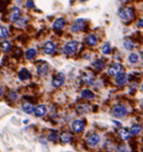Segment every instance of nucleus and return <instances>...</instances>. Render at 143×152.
Wrapping results in <instances>:
<instances>
[{
  "instance_id": "1",
  "label": "nucleus",
  "mask_w": 143,
  "mask_h": 152,
  "mask_svg": "<svg viewBox=\"0 0 143 152\" xmlns=\"http://www.w3.org/2000/svg\"><path fill=\"white\" fill-rule=\"evenodd\" d=\"M77 46L78 42L75 41V40H72V41H70L66 43L63 48L64 53L67 55H70L74 53L75 51L77 50Z\"/></svg>"
},
{
  "instance_id": "2",
  "label": "nucleus",
  "mask_w": 143,
  "mask_h": 152,
  "mask_svg": "<svg viewBox=\"0 0 143 152\" xmlns=\"http://www.w3.org/2000/svg\"><path fill=\"white\" fill-rule=\"evenodd\" d=\"M86 27V23L82 19H77L75 21L71 26V31L74 33H78V32L82 31L84 30Z\"/></svg>"
},
{
  "instance_id": "3",
  "label": "nucleus",
  "mask_w": 143,
  "mask_h": 152,
  "mask_svg": "<svg viewBox=\"0 0 143 152\" xmlns=\"http://www.w3.org/2000/svg\"><path fill=\"white\" fill-rule=\"evenodd\" d=\"M119 16L122 19H131L133 16V12L130 7H122L119 10Z\"/></svg>"
},
{
  "instance_id": "4",
  "label": "nucleus",
  "mask_w": 143,
  "mask_h": 152,
  "mask_svg": "<svg viewBox=\"0 0 143 152\" xmlns=\"http://www.w3.org/2000/svg\"><path fill=\"white\" fill-rule=\"evenodd\" d=\"M65 80V76L63 73L59 72L55 75L52 78V84L55 87H61L64 84Z\"/></svg>"
},
{
  "instance_id": "5",
  "label": "nucleus",
  "mask_w": 143,
  "mask_h": 152,
  "mask_svg": "<svg viewBox=\"0 0 143 152\" xmlns=\"http://www.w3.org/2000/svg\"><path fill=\"white\" fill-rule=\"evenodd\" d=\"M127 112L126 108L122 105H119V106L115 107L113 110V115L116 118H122V117L126 115Z\"/></svg>"
},
{
  "instance_id": "6",
  "label": "nucleus",
  "mask_w": 143,
  "mask_h": 152,
  "mask_svg": "<svg viewBox=\"0 0 143 152\" xmlns=\"http://www.w3.org/2000/svg\"><path fill=\"white\" fill-rule=\"evenodd\" d=\"M122 69V67L121 66V64L119 63H115L112 64V65L110 67L108 68V73L110 75L115 76L121 73Z\"/></svg>"
},
{
  "instance_id": "7",
  "label": "nucleus",
  "mask_w": 143,
  "mask_h": 152,
  "mask_svg": "<svg viewBox=\"0 0 143 152\" xmlns=\"http://www.w3.org/2000/svg\"><path fill=\"white\" fill-rule=\"evenodd\" d=\"M20 14H21V10L19 8L17 7H14L11 9L10 14V19L12 22L16 23L20 17Z\"/></svg>"
},
{
  "instance_id": "8",
  "label": "nucleus",
  "mask_w": 143,
  "mask_h": 152,
  "mask_svg": "<svg viewBox=\"0 0 143 152\" xmlns=\"http://www.w3.org/2000/svg\"><path fill=\"white\" fill-rule=\"evenodd\" d=\"M72 127L74 131L76 133H79L84 129V123L81 120H75L73 121L72 124Z\"/></svg>"
},
{
  "instance_id": "9",
  "label": "nucleus",
  "mask_w": 143,
  "mask_h": 152,
  "mask_svg": "<svg viewBox=\"0 0 143 152\" xmlns=\"http://www.w3.org/2000/svg\"><path fill=\"white\" fill-rule=\"evenodd\" d=\"M128 80V77L126 74L123 73H120L118 75H117V77L115 78V81L117 84L119 86H122L126 83Z\"/></svg>"
},
{
  "instance_id": "10",
  "label": "nucleus",
  "mask_w": 143,
  "mask_h": 152,
  "mask_svg": "<svg viewBox=\"0 0 143 152\" xmlns=\"http://www.w3.org/2000/svg\"><path fill=\"white\" fill-rule=\"evenodd\" d=\"M55 49L54 44L51 41H47L43 46V51L45 54L50 55L53 53Z\"/></svg>"
},
{
  "instance_id": "11",
  "label": "nucleus",
  "mask_w": 143,
  "mask_h": 152,
  "mask_svg": "<svg viewBox=\"0 0 143 152\" xmlns=\"http://www.w3.org/2000/svg\"><path fill=\"white\" fill-rule=\"evenodd\" d=\"M99 141H100V137H99L97 134H93L88 137V140H87V142L91 147H94L99 142Z\"/></svg>"
},
{
  "instance_id": "12",
  "label": "nucleus",
  "mask_w": 143,
  "mask_h": 152,
  "mask_svg": "<svg viewBox=\"0 0 143 152\" xmlns=\"http://www.w3.org/2000/svg\"><path fill=\"white\" fill-rule=\"evenodd\" d=\"M48 69V66L47 64L46 63L41 64H40L39 66H37V73L39 75L44 77V76H45L46 74H47Z\"/></svg>"
},
{
  "instance_id": "13",
  "label": "nucleus",
  "mask_w": 143,
  "mask_h": 152,
  "mask_svg": "<svg viewBox=\"0 0 143 152\" xmlns=\"http://www.w3.org/2000/svg\"><path fill=\"white\" fill-rule=\"evenodd\" d=\"M61 140L63 142H68L73 138V135L71 132L68 131H65L61 133L60 136Z\"/></svg>"
},
{
  "instance_id": "14",
  "label": "nucleus",
  "mask_w": 143,
  "mask_h": 152,
  "mask_svg": "<svg viewBox=\"0 0 143 152\" xmlns=\"http://www.w3.org/2000/svg\"><path fill=\"white\" fill-rule=\"evenodd\" d=\"M31 78L30 73L26 69H23L19 73V78L22 81L28 80Z\"/></svg>"
},
{
  "instance_id": "15",
  "label": "nucleus",
  "mask_w": 143,
  "mask_h": 152,
  "mask_svg": "<svg viewBox=\"0 0 143 152\" xmlns=\"http://www.w3.org/2000/svg\"><path fill=\"white\" fill-rule=\"evenodd\" d=\"M34 111L35 115L36 116H43L45 115L46 112V108L45 105H39L35 108Z\"/></svg>"
},
{
  "instance_id": "16",
  "label": "nucleus",
  "mask_w": 143,
  "mask_h": 152,
  "mask_svg": "<svg viewBox=\"0 0 143 152\" xmlns=\"http://www.w3.org/2000/svg\"><path fill=\"white\" fill-rule=\"evenodd\" d=\"M65 25V20L62 17L57 19L52 25V27L54 29H61Z\"/></svg>"
},
{
  "instance_id": "17",
  "label": "nucleus",
  "mask_w": 143,
  "mask_h": 152,
  "mask_svg": "<svg viewBox=\"0 0 143 152\" xmlns=\"http://www.w3.org/2000/svg\"><path fill=\"white\" fill-rule=\"evenodd\" d=\"M22 108L23 110L27 114H30L31 112H32V111L34 110L33 105L28 101L23 102L22 104Z\"/></svg>"
},
{
  "instance_id": "18",
  "label": "nucleus",
  "mask_w": 143,
  "mask_h": 152,
  "mask_svg": "<svg viewBox=\"0 0 143 152\" xmlns=\"http://www.w3.org/2000/svg\"><path fill=\"white\" fill-rule=\"evenodd\" d=\"M86 42L90 46H95L97 43V38L94 35H90L86 37Z\"/></svg>"
},
{
  "instance_id": "19",
  "label": "nucleus",
  "mask_w": 143,
  "mask_h": 152,
  "mask_svg": "<svg viewBox=\"0 0 143 152\" xmlns=\"http://www.w3.org/2000/svg\"><path fill=\"white\" fill-rule=\"evenodd\" d=\"M81 96L84 98H88V99H92L94 98V94L93 93L91 90L85 89L83 90L82 92H81Z\"/></svg>"
},
{
  "instance_id": "20",
  "label": "nucleus",
  "mask_w": 143,
  "mask_h": 152,
  "mask_svg": "<svg viewBox=\"0 0 143 152\" xmlns=\"http://www.w3.org/2000/svg\"><path fill=\"white\" fill-rule=\"evenodd\" d=\"M36 49H34L33 48H30V49H28V50L26 51L25 56L27 59L30 60V59H32V58L36 56Z\"/></svg>"
},
{
  "instance_id": "21",
  "label": "nucleus",
  "mask_w": 143,
  "mask_h": 152,
  "mask_svg": "<svg viewBox=\"0 0 143 152\" xmlns=\"http://www.w3.org/2000/svg\"><path fill=\"white\" fill-rule=\"evenodd\" d=\"M8 37V31L7 28L0 26V39H6Z\"/></svg>"
},
{
  "instance_id": "22",
  "label": "nucleus",
  "mask_w": 143,
  "mask_h": 152,
  "mask_svg": "<svg viewBox=\"0 0 143 152\" xmlns=\"http://www.w3.org/2000/svg\"><path fill=\"white\" fill-rule=\"evenodd\" d=\"M119 135L123 140H126L130 137V134L124 128H121L119 130Z\"/></svg>"
},
{
  "instance_id": "23",
  "label": "nucleus",
  "mask_w": 143,
  "mask_h": 152,
  "mask_svg": "<svg viewBox=\"0 0 143 152\" xmlns=\"http://www.w3.org/2000/svg\"><path fill=\"white\" fill-rule=\"evenodd\" d=\"M123 46L125 49H128V50H131V49H132L133 47V44L132 40L127 39L124 40Z\"/></svg>"
},
{
  "instance_id": "24",
  "label": "nucleus",
  "mask_w": 143,
  "mask_h": 152,
  "mask_svg": "<svg viewBox=\"0 0 143 152\" xmlns=\"http://www.w3.org/2000/svg\"><path fill=\"white\" fill-rule=\"evenodd\" d=\"M141 129H142V127L141 125H133V126L130 128V133L132 134H137L138 133L140 132V131L141 130Z\"/></svg>"
},
{
  "instance_id": "25",
  "label": "nucleus",
  "mask_w": 143,
  "mask_h": 152,
  "mask_svg": "<svg viewBox=\"0 0 143 152\" xmlns=\"http://www.w3.org/2000/svg\"><path fill=\"white\" fill-rule=\"evenodd\" d=\"M138 59H139V58H138L137 55L135 53H131L129 55V57H128V60H129V62L130 63H132V64L136 63L138 61Z\"/></svg>"
},
{
  "instance_id": "26",
  "label": "nucleus",
  "mask_w": 143,
  "mask_h": 152,
  "mask_svg": "<svg viewBox=\"0 0 143 152\" xmlns=\"http://www.w3.org/2000/svg\"><path fill=\"white\" fill-rule=\"evenodd\" d=\"M110 51V46L109 42H106L102 48V53L104 55L108 54Z\"/></svg>"
},
{
  "instance_id": "27",
  "label": "nucleus",
  "mask_w": 143,
  "mask_h": 152,
  "mask_svg": "<svg viewBox=\"0 0 143 152\" xmlns=\"http://www.w3.org/2000/svg\"><path fill=\"white\" fill-rule=\"evenodd\" d=\"M94 64L95 66V68L99 70L103 69L104 67V63L101 60H96L95 62L94 63Z\"/></svg>"
},
{
  "instance_id": "28",
  "label": "nucleus",
  "mask_w": 143,
  "mask_h": 152,
  "mask_svg": "<svg viewBox=\"0 0 143 152\" xmlns=\"http://www.w3.org/2000/svg\"><path fill=\"white\" fill-rule=\"evenodd\" d=\"M1 47L3 50L5 52H7L8 50L10 49V45L9 44V42H7V41H5L2 43L1 45Z\"/></svg>"
},
{
  "instance_id": "29",
  "label": "nucleus",
  "mask_w": 143,
  "mask_h": 152,
  "mask_svg": "<svg viewBox=\"0 0 143 152\" xmlns=\"http://www.w3.org/2000/svg\"><path fill=\"white\" fill-rule=\"evenodd\" d=\"M27 19H25L24 17H20L16 21V23H17L19 26H24L26 23H27Z\"/></svg>"
},
{
  "instance_id": "30",
  "label": "nucleus",
  "mask_w": 143,
  "mask_h": 152,
  "mask_svg": "<svg viewBox=\"0 0 143 152\" xmlns=\"http://www.w3.org/2000/svg\"><path fill=\"white\" fill-rule=\"evenodd\" d=\"M25 5H26V7L29 8L34 7V3L32 0H28V1L26 2Z\"/></svg>"
},
{
  "instance_id": "31",
  "label": "nucleus",
  "mask_w": 143,
  "mask_h": 152,
  "mask_svg": "<svg viewBox=\"0 0 143 152\" xmlns=\"http://www.w3.org/2000/svg\"><path fill=\"white\" fill-rule=\"evenodd\" d=\"M1 94H2V90L1 89V87H0V96L1 95Z\"/></svg>"
},
{
  "instance_id": "32",
  "label": "nucleus",
  "mask_w": 143,
  "mask_h": 152,
  "mask_svg": "<svg viewBox=\"0 0 143 152\" xmlns=\"http://www.w3.org/2000/svg\"><path fill=\"white\" fill-rule=\"evenodd\" d=\"M81 1H82V2H85L86 1H88V0H80Z\"/></svg>"
},
{
  "instance_id": "33",
  "label": "nucleus",
  "mask_w": 143,
  "mask_h": 152,
  "mask_svg": "<svg viewBox=\"0 0 143 152\" xmlns=\"http://www.w3.org/2000/svg\"><path fill=\"white\" fill-rule=\"evenodd\" d=\"M119 1H122V0H119Z\"/></svg>"
}]
</instances>
